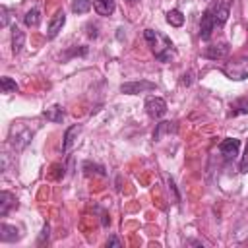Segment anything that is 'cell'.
Listing matches in <instances>:
<instances>
[{
	"label": "cell",
	"mask_w": 248,
	"mask_h": 248,
	"mask_svg": "<svg viewBox=\"0 0 248 248\" xmlns=\"http://www.w3.org/2000/svg\"><path fill=\"white\" fill-rule=\"evenodd\" d=\"M0 85H2V91L4 93H16L17 91V83L12 78H8V76L0 78Z\"/></svg>",
	"instance_id": "21"
},
{
	"label": "cell",
	"mask_w": 248,
	"mask_h": 248,
	"mask_svg": "<svg viewBox=\"0 0 248 248\" xmlns=\"http://www.w3.org/2000/svg\"><path fill=\"white\" fill-rule=\"evenodd\" d=\"M155 89V83L151 81H128V83H122L120 85V91L122 93H128V95H138V93H143V91H153Z\"/></svg>",
	"instance_id": "5"
},
{
	"label": "cell",
	"mask_w": 248,
	"mask_h": 248,
	"mask_svg": "<svg viewBox=\"0 0 248 248\" xmlns=\"http://www.w3.org/2000/svg\"><path fill=\"white\" fill-rule=\"evenodd\" d=\"M66 23V14L62 12V10H58L52 17H50V21H48V27H46V37L48 39H54L60 31H62V25Z\"/></svg>",
	"instance_id": "7"
},
{
	"label": "cell",
	"mask_w": 248,
	"mask_h": 248,
	"mask_svg": "<svg viewBox=\"0 0 248 248\" xmlns=\"http://www.w3.org/2000/svg\"><path fill=\"white\" fill-rule=\"evenodd\" d=\"M17 238H19V234H17L16 227L6 225V223L0 225V240L2 242H12V240H17Z\"/></svg>",
	"instance_id": "14"
},
{
	"label": "cell",
	"mask_w": 248,
	"mask_h": 248,
	"mask_svg": "<svg viewBox=\"0 0 248 248\" xmlns=\"http://www.w3.org/2000/svg\"><path fill=\"white\" fill-rule=\"evenodd\" d=\"M167 21H169L172 27H180V25L184 23V16H182L180 10H170V12H167Z\"/></svg>",
	"instance_id": "18"
},
{
	"label": "cell",
	"mask_w": 248,
	"mask_h": 248,
	"mask_svg": "<svg viewBox=\"0 0 248 248\" xmlns=\"http://www.w3.org/2000/svg\"><path fill=\"white\" fill-rule=\"evenodd\" d=\"M91 0H72V10L74 14H87L91 10Z\"/></svg>",
	"instance_id": "19"
},
{
	"label": "cell",
	"mask_w": 248,
	"mask_h": 248,
	"mask_svg": "<svg viewBox=\"0 0 248 248\" xmlns=\"http://www.w3.org/2000/svg\"><path fill=\"white\" fill-rule=\"evenodd\" d=\"M145 112L151 118H161L167 112V101L163 97H147L145 99Z\"/></svg>",
	"instance_id": "4"
},
{
	"label": "cell",
	"mask_w": 248,
	"mask_h": 248,
	"mask_svg": "<svg viewBox=\"0 0 248 248\" xmlns=\"http://www.w3.org/2000/svg\"><path fill=\"white\" fill-rule=\"evenodd\" d=\"M143 37L149 43V46H151V50H153V54L159 62H169L174 56V46H172V43L167 35H163L155 29H145Z\"/></svg>",
	"instance_id": "1"
},
{
	"label": "cell",
	"mask_w": 248,
	"mask_h": 248,
	"mask_svg": "<svg viewBox=\"0 0 248 248\" xmlns=\"http://www.w3.org/2000/svg\"><path fill=\"white\" fill-rule=\"evenodd\" d=\"M223 74L232 81H242L248 78V56H238L223 66Z\"/></svg>",
	"instance_id": "2"
},
{
	"label": "cell",
	"mask_w": 248,
	"mask_h": 248,
	"mask_svg": "<svg viewBox=\"0 0 248 248\" xmlns=\"http://www.w3.org/2000/svg\"><path fill=\"white\" fill-rule=\"evenodd\" d=\"M81 132V126L79 124H74V126H70L68 130H66V134H64V141H62V151H70V147L74 145V141L78 140V134Z\"/></svg>",
	"instance_id": "10"
},
{
	"label": "cell",
	"mask_w": 248,
	"mask_h": 248,
	"mask_svg": "<svg viewBox=\"0 0 248 248\" xmlns=\"http://www.w3.org/2000/svg\"><path fill=\"white\" fill-rule=\"evenodd\" d=\"M107 246H120V240H118L116 236H110V238L107 240Z\"/></svg>",
	"instance_id": "24"
},
{
	"label": "cell",
	"mask_w": 248,
	"mask_h": 248,
	"mask_svg": "<svg viewBox=\"0 0 248 248\" xmlns=\"http://www.w3.org/2000/svg\"><path fill=\"white\" fill-rule=\"evenodd\" d=\"M0 14H2V21H0V25L6 27V25H8V8L2 6V8H0Z\"/></svg>",
	"instance_id": "23"
},
{
	"label": "cell",
	"mask_w": 248,
	"mask_h": 248,
	"mask_svg": "<svg viewBox=\"0 0 248 248\" xmlns=\"http://www.w3.org/2000/svg\"><path fill=\"white\" fill-rule=\"evenodd\" d=\"M16 205V198H14V194H10V192H2L0 194V217H4V215H8V211H10V207H14Z\"/></svg>",
	"instance_id": "13"
},
{
	"label": "cell",
	"mask_w": 248,
	"mask_h": 248,
	"mask_svg": "<svg viewBox=\"0 0 248 248\" xmlns=\"http://www.w3.org/2000/svg\"><path fill=\"white\" fill-rule=\"evenodd\" d=\"M229 54V45L227 43H221V45H211L203 50V56L209 58V60H221Z\"/></svg>",
	"instance_id": "9"
},
{
	"label": "cell",
	"mask_w": 248,
	"mask_h": 248,
	"mask_svg": "<svg viewBox=\"0 0 248 248\" xmlns=\"http://www.w3.org/2000/svg\"><path fill=\"white\" fill-rule=\"evenodd\" d=\"M213 29H215V21H213L211 14L205 10V12L202 14V19H200V37H202L203 41H207V39L211 37Z\"/></svg>",
	"instance_id": "8"
},
{
	"label": "cell",
	"mask_w": 248,
	"mask_h": 248,
	"mask_svg": "<svg viewBox=\"0 0 248 248\" xmlns=\"http://www.w3.org/2000/svg\"><path fill=\"white\" fill-rule=\"evenodd\" d=\"M240 172H248V141H246V147H244V155L240 159Z\"/></svg>",
	"instance_id": "22"
},
{
	"label": "cell",
	"mask_w": 248,
	"mask_h": 248,
	"mask_svg": "<svg viewBox=\"0 0 248 248\" xmlns=\"http://www.w3.org/2000/svg\"><path fill=\"white\" fill-rule=\"evenodd\" d=\"M126 2H128V4H136V0H126Z\"/></svg>",
	"instance_id": "26"
},
{
	"label": "cell",
	"mask_w": 248,
	"mask_h": 248,
	"mask_svg": "<svg viewBox=\"0 0 248 248\" xmlns=\"http://www.w3.org/2000/svg\"><path fill=\"white\" fill-rule=\"evenodd\" d=\"M174 122H159L157 124V130L153 132V140H159L163 134H167V132H174L176 130V126H172Z\"/></svg>",
	"instance_id": "20"
},
{
	"label": "cell",
	"mask_w": 248,
	"mask_h": 248,
	"mask_svg": "<svg viewBox=\"0 0 248 248\" xmlns=\"http://www.w3.org/2000/svg\"><path fill=\"white\" fill-rule=\"evenodd\" d=\"M207 12L211 14V17L215 21V27L223 25L229 19V0H217L213 6L207 8Z\"/></svg>",
	"instance_id": "3"
},
{
	"label": "cell",
	"mask_w": 248,
	"mask_h": 248,
	"mask_svg": "<svg viewBox=\"0 0 248 248\" xmlns=\"http://www.w3.org/2000/svg\"><path fill=\"white\" fill-rule=\"evenodd\" d=\"M45 238H48V225H45L43 234H41V242H45Z\"/></svg>",
	"instance_id": "25"
},
{
	"label": "cell",
	"mask_w": 248,
	"mask_h": 248,
	"mask_svg": "<svg viewBox=\"0 0 248 248\" xmlns=\"http://www.w3.org/2000/svg\"><path fill=\"white\" fill-rule=\"evenodd\" d=\"M23 21H25V25H27V27H37V25H39V21H41V12H39L37 8L29 10V12L23 16Z\"/></svg>",
	"instance_id": "17"
},
{
	"label": "cell",
	"mask_w": 248,
	"mask_h": 248,
	"mask_svg": "<svg viewBox=\"0 0 248 248\" xmlns=\"http://www.w3.org/2000/svg\"><path fill=\"white\" fill-rule=\"evenodd\" d=\"M93 8L99 16H110L116 8L114 0H93Z\"/></svg>",
	"instance_id": "12"
},
{
	"label": "cell",
	"mask_w": 248,
	"mask_h": 248,
	"mask_svg": "<svg viewBox=\"0 0 248 248\" xmlns=\"http://www.w3.org/2000/svg\"><path fill=\"white\" fill-rule=\"evenodd\" d=\"M246 112H248V97H242V99H236L231 103L229 116H238V114H246Z\"/></svg>",
	"instance_id": "15"
},
{
	"label": "cell",
	"mask_w": 248,
	"mask_h": 248,
	"mask_svg": "<svg viewBox=\"0 0 248 248\" xmlns=\"http://www.w3.org/2000/svg\"><path fill=\"white\" fill-rule=\"evenodd\" d=\"M238 149H240V140L236 138H225L219 143V151L225 159H234L238 155Z\"/></svg>",
	"instance_id": "6"
},
{
	"label": "cell",
	"mask_w": 248,
	"mask_h": 248,
	"mask_svg": "<svg viewBox=\"0 0 248 248\" xmlns=\"http://www.w3.org/2000/svg\"><path fill=\"white\" fill-rule=\"evenodd\" d=\"M23 45H25V33H23L19 27L14 25V29H12V52H14V54L21 52Z\"/></svg>",
	"instance_id": "11"
},
{
	"label": "cell",
	"mask_w": 248,
	"mask_h": 248,
	"mask_svg": "<svg viewBox=\"0 0 248 248\" xmlns=\"http://www.w3.org/2000/svg\"><path fill=\"white\" fill-rule=\"evenodd\" d=\"M43 116H45L46 120H50V122H62V118H64V110H62V107L52 105L50 108H46V110L43 112Z\"/></svg>",
	"instance_id": "16"
}]
</instances>
